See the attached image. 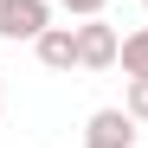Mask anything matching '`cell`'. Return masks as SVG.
<instances>
[{
	"label": "cell",
	"mask_w": 148,
	"mask_h": 148,
	"mask_svg": "<svg viewBox=\"0 0 148 148\" xmlns=\"http://www.w3.org/2000/svg\"><path fill=\"white\" fill-rule=\"evenodd\" d=\"M116 52H122V32L110 26L103 13L77 26V71H110V64H116Z\"/></svg>",
	"instance_id": "6da1fadb"
},
{
	"label": "cell",
	"mask_w": 148,
	"mask_h": 148,
	"mask_svg": "<svg viewBox=\"0 0 148 148\" xmlns=\"http://www.w3.org/2000/svg\"><path fill=\"white\" fill-rule=\"evenodd\" d=\"M45 26H52V0H0V39L32 45Z\"/></svg>",
	"instance_id": "7a4b0ae2"
},
{
	"label": "cell",
	"mask_w": 148,
	"mask_h": 148,
	"mask_svg": "<svg viewBox=\"0 0 148 148\" xmlns=\"http://www.w3.org/2000/svg\"><path fill=\"white\" fill-rule=\"evenodd\" d=\"M84 148H135V116L129 110H90Z\"/></svg>",
	"instance_id": "3957f363"
},
{
	"label": "cell",
	"mask_w": 148,
	"mask_h": 148,
	"mask_svg": "<svg viewBox=\"0 0 148 148\" xmlns=\"http://www.w3.org/2000/svg\"><path fill=\"white\" fill-rule=\"evenodd\" d=\"M32 52L45 71H77V26H45L32 39Z\"/></svg>",
	"instance_id": "277c9868"
},
{
	"label": "cell",
	"mask_w": 148,
	"mask_h": 148,
	"mask_svg": "<svg viewBox=\"0 0 148 148\" xmlns=\"http://www.w3.org/2000/svg\"><path fill=\"white\" fill-rule=\"evenodd\" d=\"M116 64H122V77H148V26H142V32H122Z\"/></svg>",
	"instance_id": "5b68a950"
},
{
	"label": "cell",
	"mask_w": 148,
	"mask_h": 148,
	"mask_svg": "<svg viewBox=\"0 0 148 148\" xmlns=\"http://www.w3.org/2000/svg\"><path fill=\"white\" fill-rule=\"evenodd\" d=\"M122 110H129L135 122H148V77H129V90H122Z\"/></svg>",
	"instance_id": "8992f818"
},
{
	"label": "cell",
	"mask_w": 148,
	"mask_h": 148,
	"mask_svg": "<svg viewBox=\"0 0 148 148\" xmlns=\"http://www.w3.org/2000/svg\"><path fill=\"white\" fill-rule=\"evenodd\" d=\"M52 7H64V13H77V19H97V13L110 7V0H52Z\"/></svg>",
	"instance_id": "52a82bcc"
},
{
	"label": "cell",
	"mask_w": 148,
	"mask_h": 148,
	"mask_svg": "<svg viewBox=\"0 0 148 148\" xmlns=\"http://www.w3.org/2000/svg\"><path fill=\"white\" fill-rule=\"evenodd\" d=\"M0 116H7V77H0Z\"/></svg>",
	"instance_id": "ba28073f"
},
{
	"label": "cell",
	"mask_w": 148,
	"mask_h": 148,
	"mask_svg": "<svg viewBox=\"0 0 148 148\" xmlns=\"http://www.w3.org/2000/svg\"><path fill=\"white\" fill-rule=\"evenodd\" d=\"M142 7H148V0H142Z\"/></svg>",
	"instance_id": "9c48e42d"
}]
</instances>
